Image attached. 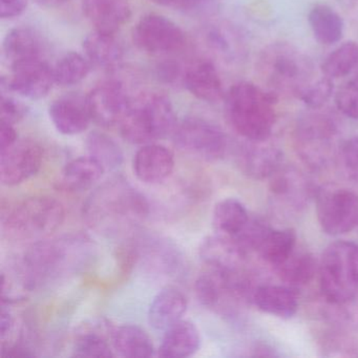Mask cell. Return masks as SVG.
Returning a JSON list of instances; mask_svg holds the SVG:
<instances>
[{"instance_id": "cell-12", "label": "cell", "mask_w": 358, "mask_h": 358, "mask_svg": "<svg viewBox=\"0 0 358 358\" xmlns=\"http://www.w3.org/2000/svg\"><path fill=\"white\" fill-rule=\"evenodd\" d=\"M133 41L145 53L169 55L183 49L186 37L183 30L173 20L158 14H150L136 24Z\"/></svg>"}, {"instance_id": "cell-9", "label": "cell", "mask_w": 358, "mask_h": 358, "mask_svg": "<svg viewBox=\"0 0 358 358\" xmlns=\"http://www.w3.org/2000/svg\"><path fill=\"white\" fill-rule=\"evenodd\" d=\"M196 296L204 307L224 316H234L248 301L253 291L245 272L230 273L210 269L196 280Z\"/></svg>"}, {"instance_id": "cell-11", "label": "cell", "mask_w": 358, "mask_h": 358, "mask_svg": "<svg viewBox=\"0 0 358 358\" xmlns=\"http://www.w3.org/2000/svg\"><path fill=\"white\" fill-rule=\"evenodd\" d=\"M316 213L324 234L341 236L358 226V196L345 188H324L317 192Z\"/></svg>"}, {"instance_id": "cell-38", "label": "cell", "mask_w": 358, "mask_h": 358, "mask_svg": "<svg viewBox=\"0 0 358 358\" xmlns=\"http://www.w3.org/2000/svg\"><path fill=\"white\" fill-rule=\"evenodd\" d=\"M320 351L322 355L329 357H354L358 356V345L356 341L343 329L328 331L320 338Z\"/></svg>"}, {"instance_id": "cell-1", "label": "cell", "mask_w": 358, "mask_h": 358, "mask_svg": "<svg viewBox=\"0 0 358 358\" xmlns=\"http://www.w3.org/2000/svg\"><path fill=\"white\" fill-rule=\"evenodd\" d=\"M150 213L145 196L127 180L115 177L96 188L83 203V220L106 236H121L143 223Z\"/></svg>"}, {"instance_id": "cell-51", "label": "cell", "mask_w": 358, "mask_h": 358, "mask_svg": "<svg viewBox=\"0 0 358 358\" xmlns=\"http://www.w3.org/2000/svg\"><path fill=\"white\" fill-rule=\"evenodd\" d=\"M39 5L45 6V7L56 8L69 3L70 0H35Z\"/></svg>"}, {"instance_id": "cell-34", "label": "cell", "mask_w": 358, "mask_h": 358, "mask_svg": "<svg viewBox=\"0 0 358 358\" xmlns=\"http://www.w3.org/2000/svg\"><path fill=\"white\" fill-rule=\"evenodd\" d=\"M209 45L226 60H238L246 54V43L242 33L230 24L213 26L207 34Z\"/></svg>"}, {"instance_id": "cell-13", "label": "cell", "mask_w": 358, "mask_h": 358, "mask_svg": "<svg viewBox=\"0 0 358 358\" xmlns=\"http://www.w3.org/2000/svg\"><path fill=\"white\" fill-rule=\"evenodd\" d=\"M43 161V150L31 140L17 141L0 152V181L3 185L16 186L34 177Z\"/></svg>"}, {"instance_id": "cell-48", "label": "cell", "mask_w": 358, "mask_h": 358, "mask_svg": "<svg viewBox=\"0 0 358 358\" xmlns=\"http://www.w3.org/2000/svg\"><path fill=\"white\" fill-rule=\"evenodd\" d=\"M159 75L166 83H173L176 79L179 78L180 70L177 64H173V62H165L159 66Z\"/></svg>"}, {"instance_id": "cell-21", "label": "cell", "mask_w": 358, "mask_h": 358, "mask_svg": "<svg viewBox=\"0 0 358 358\" xmlns=\"http://www.w3.org/2000/svg\"><path fill=\"white\" fill-rule=\"evenodd\" d=\"M83 10L95 31L116 34L131 15L129 0H83Z\"/></svg>"}, {"instance_id": "cell-37", "label": "cell", "mask_w": 358, "mask_h": 358, "mask_svg": "<svg viewBox=\"0 0 358 358\" xmlns=\"http://www.w3.org/2000/svg\"><path fill=\"white\" fill-rule=\"evenodd\" d=\"M358 64V45L348 41L335 49L322 64L324 76L338 79L349 75Z\"/></svg>"}, {"instance_id": "cell-7", "label": "cell", "mask_w": 358, "mask_h": 358, "mask_svg": "<svg viewBox=\"0 0 358 358\" xmlns=\"http://www.w3.org/2000/svg\"><path fill=\"white\" fill-rule=\"evenodd\" d=\"M318 271L324 301L341 303L358 299L357 244L339 241L329 245Z\"/></svg>"}, {"instance_id": "cell-24", "label": "cell", "mask_w": 358, "mask_h": 358, "mask_svg": "<svg viewBox=\"0 0 358 358\" xmlns=\"http://www.w3.org/2000/svg\"><path fill=\"white\" fill-rule=\"evenodd\" d=\"M200 345V332L196 324L181 320L165 331L158 355L165 358L189 357Z\"/></svg>"}, {"instance_id": "cell-43", "label": "cell", "mask_w": 358, "mask_h": 358, "mask_svg": "<svg viewBox=\"0 0 358 358\" xmlns=\"http://www.w3.org/2000/svg\"><path fill=\"white\" fill-rule=\"evenodd\" d=\"M158 5L192 13H211L217 9L219 0H152Z\"/></svg>"}, {"instance_id": "cell-32", "label": "cell", "mask_w": 358, "mask_h": 358, "mask_svg": "<svg viewBox=\"0 0 358 358\" xmlns=\"http://www.w3.org/2000/svg\"><path fill=\"white\" fill-rule=\"evenodd\" d=\"M296 248V234L294 230L269 228L262 238L257 252L266 263L274 268L284 263Z\"/></svg>"}, {"instance_id": "cell-4", "label": "cell", "mask_w": 358, "mask_h": 358, "mask_svg": "<svg viewBox=\"0 0 358 358\" xmlns=\"http://www.w3.org/2000/svg\"><path fill=\"white\" fill-rule=\"evenodd\" d=\"M257 71L268 91L276 96L296 97L313 80L311 59L287 43L267 45L259 54Z\"/></svg>"}, {"instance_id": "cell-5", "label": "cell", "mask_w": 358, "mask_h": 358, "mask_svg": "<svg viewBox=\"0 0 358 358\" xmlns=\"http://www.w3.org/2000/svg\"><path fill=\"white\" fill-rule=\"evenodd\" d=\"M177 125L171 100L160 94H150L131 100L119 127L127 142L145 145L173 135Z\"/></svg>"}, {"instance_id": "cell-25", "label": "cell", "mask_w": 358, "mask_h": 358, "mask_svg": "<svg viewBox=\"0 0 358 358\" xmlns=\"http://www.w3.org/2000/svg\"><path fill=\"white\" fill-rule=\"evenodd\" d=\"M252 301L264 313L282 320L292 317L299 308L296 294L288 286L264 285L257 287L253 291Z\"/></svg>"}, {"instance_id": "cell-16", "label": "cell", "mask_w": 358, "mask_h": 358, "mask_svg": "<svg viewBox=\"0 0 358 358\" xmlns=\"http://www.w3.org/2000/svg\"><path fill=\"white\" fill-rule=\"evenodd\" d=\"M282 152L275 144L248 141L238 150L236 163L241 171L253 180L269 179L282 167Z\"/></svg>"}, {"instance_id": "cell-27", "label": "cell", "mask_w": 358, "mask_h": 358, "mask_svg": "<svg viewBox=\"0 0 358 358\" xmlns=\"http://www.w3.org/2000/svg\"><path fill=\"white\" fill-rule=\"evenodd\" d=\"M104 173L106 169L91 156L79 157L64 167L58 183L66 192H85L99 182Z\"/></svg>"}, {"instance_id": "cell-20", "label": "cell", "mask_w": 358, "mask_h": 358, "mask_svg": "<svg viewBox=\"0 0 358 358\" xmlns=\"http://www.w3.org/2000/svg\"><path fill=\"white\" fill-rule=\"evenodd\" d=\"M50 118L62 135H79L87 131L92 118L87 98L69 95L55 100L49 108Z\"/></svg>"}, {"instance_id": "cell-41", "label": "cell", "mask_w": 358, "mask_h": 358, "mask_svg": "<svg viewBox=\"0 0 358 358\" xmlns=\"http://www.w3.org/2000/svg\"><path fill=\"white\" fill-rule=\"evenodd\" d=\"M333 93V81L329 77L312 80L297 96L301 101L312 110H318L330 99Z\"/></svg>"}, {"instance_id": "cell-2", "label": "cell", "mask_w": 358, "mask_h": 358, "mask_svg": "<svg viewBox=\"0 0 358 358\" xmlns=\"http://www.w3.org/2000/svg\"><path fill=\"white\" fill-rule=\"evenodd\" d=\"M89 241L76 236L35 242L22 261V278L29 290L81 267L93 249Z\"/></svg>"}, {"instance_id": "cell-30", "label": "cell", "mask_w": 358, "mask_h": 358, "mask_svg": "<svg viewBox=\"0 0 358 358\" xmlns=\"http://www.w3.org/2000/svg\"><path fill=\"white\" fill-rule=\"evenodd\" d=\"M310 28L318 43L324 45H334L341 41L345 30L341 16L327 5L312 8L308 15Z\"/></svg>"}, {"instance_id": "cell-26", "label": "cell", "mask_w": 358, "mask_h": 358, "mask_svg": "<svg viewBox=\"0 0 358 358\" xmlns=\"http://www.w3.org/2000/svg\"><path fill=\"white\" fill-rule=\"evenodd\" d=\"M3 56L10 66L43 58V41L35 31L28 28L13 29L5 37Z\"/></svg>"}, {"instance_id": "cell-29", "label": "cell", "mask_w": 358, "mask_h": 358, "mask_svg": "<svg viewBox=\"0 0 358 358\" xmlns=\"http://www.w3.org/2000/svg\"><path fill=\"white\" fill-rule=\"evenodd\" d=\"M112 343L123 357H152L154 343L145 330L134 324H125L113 331Z\"/></svg>"}, {"instance_id": "cell-42", "label": "cell", "mask_w": 358, "mask_h": 358, "mask_svg": "<svg viewBox=\"0 0 358 358\" xmlns=\"http://www.w3.org/2000/svg\"><path fill=\"white\" fill-rule=\"evenodd\" d=\"M335 104L348 118L358 119V78L351 79L338 90Z\"/></svg>"}, {"instance_id": "cell-19", "label": "cell", "mask_w": 358, "mask_h": 358, "mask_svg": "<svg viewBox=\"0 0 358 358\" xmlns=\"http://www.w3.org/2000/svg\"><path fill=\"white\" fill-rule=\"evenodd\" d=\"M133 169L140 181L146 184L161 183L173 173L175 157L165 146L145 144L135 155Z\"/></svg>"}, {"instance_id": "cell-40", "label": "cell", "mask_w": 358, "mask_h": 358, "mask_svg": "<svg viewBox=\"0 0 358 358\" xmlns=\"http://www.w3.org/2000/svg\"><path fill=\"white\" fill-rule=\"evenodd\" d=\"M74 354L77 357H113L112 348L102 335L96 332L81 334L75 341Z\"/></svg>"}, {"instance_id": "cell-14", "label": "cell", "mask_w": 358, "mask_h": 358, "mask_svg": "<svg viewBox=\"0 0 358 358\" xmlns=\"http://www.w3.org/2000/svg\"><path fill=\"white\" fill-rule=\"evenodd\" d=\"M11 71L12 76L1 80V87L28 99H43L55 83L53 68L45 58L15 64Z\"/></svg>"}, {"instance_id": "cell-33", "label": "cell", "mask_w": 358, "mask_h": 358, "mask_svg": "<svg viewBox=\"0 0 358 358\" xmlns=\"http://www.w3.org/2000/svg\"><path fill=\"white\" fill-rule=\"evenodd\" d=\"M250 217L242 202L234 198L225 199L215 205L213 225L215 231L223 236H234L243 231Z\"/></svg>"}, {"instance_id": "cell-50", "label": "cell", "mask_w": 358, "mask_h": 358, "mask_svg": "<svg viewBox=\"0 0 358 358\" xmlns=\"http://www.w3.org/2000/svg\"><path fill=\"white\" fill-rule=\"evenodd\" d=\"M3 357L17 358V357H33L35 354L31 352L28 348L22 347V345H16L13 347L8 348V350H3Z\"/></svg>"}, {"instance_id": "cell-6", "label": "cell", "mask_w": 358, "mask_h": 358, "mask_svg": "<svg viewBox=\"0 0 358 358\" xmlns=\"http://www.w3.org/2000/svg\"><path fill=\"white\" fill-rule=\"evenodd\" d=\"M66 217L64 206L52 196L24 199L3 215V228L17 241H41L55 232Z\"/></svg>"}, {"instance_id": "cell-47", "label": "cell", "mask_w": 358, "mask_h": 358, "mask_svg": "<svg viewBox=\"0 0 358 358\" xmlns=\"http://www.w3.org/2000/svg\"><path fill=\"white\" fill-rule=\"evenodd\" d=\"M17 133L13 124L0 122V152L11 148L18 141Z\"/></svg>"}, {"instance_id": "cell-8", "label": "cell", "mask_w": 358, "mask_h": 358, "mask_svg": "<svg viewBox=\"0 0 358 358\" xmlns=\"http://www.w3.org/2000/svg\"><path fill=\"white\" fill-rule=\"evenodd\" d=\"M338 127L330 115L309 113L299 119L294 129L297 156L312 171H322L339 155Z\"/></svg>"}, {"instance_id": "cell-44", "label": "cell", "mask_w": 358, "mask_h": 358, "mask_svg": "<svg viewBox=\"0 0 358 358\" xmlns=\"http://www.w3.org/2000/svg\"><path fill=\"white\" fill-rule=\"evenodd\" d=\"M338 157L345 175L350 179L358 180V136L341 145Z\"/></svg>"}, {"instance_id": "cell-22", "label": "cell", "mask_w": 358, "mask_h": 358, "mask_svg": "<svg viewBox=\"0 0 358 358\" xmlns=\"http://www.w3.org/2000/svg\"><path fill=\"white\" fill-rule=\"evenodd\" d=\"M187 309L185 295L176 288H165L152 299L148 309V322L152 328L166 331L182 320Z\"/></svg>"}, {"instance_id": "cell-18", "label": "cell", "mask_w": 358, "mask_h": 358, "mask_svg": "<svg viewBox=\"0 0 358 358\" xmlns=\"http://www.w3.org/2000/svg\"><path fill=\"white\" fill-rule=\"evenodd\" d=\"M272 199L280 206L299 210L305 206L312 194L311 186L301 171L284 166L269 178Z\"/></svg>"}, {"instance_id": "cell-3", "label": "cell", "mask_w": 358, "mask_h": 358, "mask_svg": "<svg viewBox=\"0 0 358 358\" xmlns=\"http://www.w3.org/2000/svg\"><path fill=\"white\" fill-rule=\"evenodd\" d=\"M278 97L248 81L230 87L225 96L226 113L234 131L247 141H265L275 124Z\"/></svg>"}, {"instance_id": "cell-49", "label": "cell", "mask_w": 358, "mask_h": 358, "mask_svg": "<svg viewBox=\"0 0 358 358\" xmlns=\"http://www.w3.org/2000/svg\"><path fill=\"white\" fill-rule=\"evenodd\" d=\"M13 327V316L10 313L9 310L3 305L1 314H0V335L1 338H5Z\"/></svg>"}, {"instance_id": "cell-31", "label": "cell", "mask_w": 358, "mask_h": 358, "mask_svg": "<svg viewBox=\"0 0 358 358\" xmlns=\"http://www.w3.org/2000/svg\"><path fill=\"white\" fill-rule=\"evenodd\" d=\"M316 261L311 253L301 249L293 251L292 255L275 268L278 276L290 288L307 286L316 273Z\"/></svg>"}, {"instance_id": "cell-46", "label": "cell", "mask_w": 358, "mask_h": 358, "mask_svg": "<svg viewBox=\"0 0 358 358\" xmlns=\"http://www.w3.org/2000/svg\"><path fill=\"white\" fill-rule=\"evenodd\" d=\"M28 0H0V17L11 20L26 11Z\"/></svg>"}, {"instance_id": "cell-35", "label": "cell", "mask_w": 358, "mask_h": 358, "mask_svg": "<svg viewBox=\"0 0 358 358\" xmlns=\"http://www.w3.org/2000/svg\"><path fill=\"white\" fill-rule=\"evenodd\" d=\"M87 146L90 156L98 161L106 171H114L122 164V150L110 136L94 131L87 137Z\"/></svg>"}, {"instance_id": "cell-39", "label": "cell", "mask_w": 358, "mask_h": 358, "mask_svg": "<svg viewBox=\"0 0 358 358\" xmlns=\"http://www.w3.org/2000/svg\"><path fill=\"white\" fill-rule=\"evenodd\" d=\"M358 299L347 303L324 305V314L327 320L339 329H354L358 327Z\"/></svg>"}, {"instance_id": "cell-45", "label": "cell", "mask_w": 358, "mask_h": 358, "mask_svg": "<svg viewBox=\"0 0 358 358\" xmlns=\"http://www.w3.org/2000/svg\"><path fill=\"white\" fill-rule=\"evenodd\" d=\"M27 108L22 102L17 101L10 96L1 94L0 99V122L16 124L26 117Z\"/></svg>"}, {"instance_id": "cell-10", "label": "cell", "mask_w": 358, "mask_h": 358, "mask_svg": "<svg viewBox=\"0 0 358 358\" xmlns=\"http://www.w3.org/2000/svg\"><path fill=\"white\" fill-rule=\"evenodd\" d=\"M173 140L180 150L206 161L223 158L228 148L225 133L204 119H184L173 131Z\"/></svg>"}, {"instance_id": "cell-15", "label": "cell", "mask_w": 358, "mask_h": 358, "mask_svg": "<svg viewBox=\"0 0 358 358\" xmlns=\"http://www.w3.org/2000/svg\"><path fill=\"white\" fill-rule=\"evenodd\" d=\"M92 121L100 127L120 124L127 114L131 99L124 87L117 81H108L96 87L87 97Z\"/></svg>"}, {"instance_id": "cell-36", "label": "cell", "mask_w": 358, "mask_h": 358, "mask_svg": "<svg viewBox=\"0 0 358 358\" xmlns=\"http://www.w3.org/2000/svg\"><path fill=\"white\" fill-rule=\"evenodd\" d=\"M91 62L80 54L71 52L62 56L53 68L55 83L62 87H73L87 78Z\"/></svg>"}, {"instance_id": "cell-23", "label": "cell", "mask_w": 358, "mask_h": 358, "mask_svg": "<svg viewBox=\"0 0 358 358\" xmlns=\"http://www.w3.org/2000/svg\"><path fill=\"white\" fill-rule=\"evenodd\" d=\"M183 81L189 93L202 101L215 103L223 99V83L213 62H196L186 71Z\"/></svg>"}, {"instance_id": "cell-28", "label": "cell", "mask_w": 358, "mask_h": 358, "mask_svg": "<svg viewBox=\"0 0 358 358\" xmlns=\"http://www.w3.org/2000/svg\"><path fill=\"white\" fill-rule=\"evenodd\" d=\"M83 50L91 64L106 70L118 66L124 55L122 45L115 34L98 31L85 37Z\"/></svg>"}, {"instance_id": "cell-17", "label": "cell", "mask_w": 358, "mask_h": 358, "mask_svg": "<svg viewBox=\"0 0 358 358\" xmlns=\"http://www.w3.org/2000/svg\"><path fill=\"white\" fill-rule=\"evenodd\" d=\"M200 255L210 269L238 273L245 272L248 252L236 238L217 234L205 238Z\"/></svg>"}]
</instances>
